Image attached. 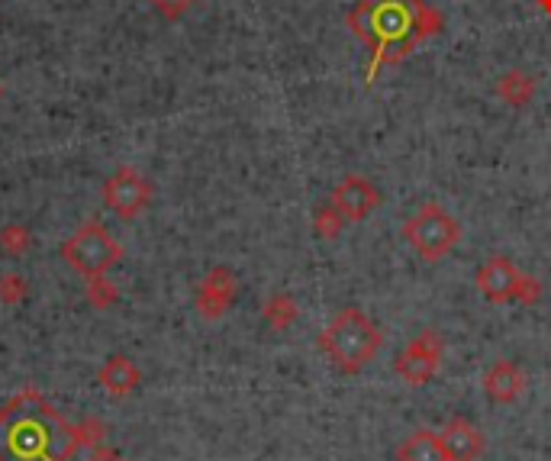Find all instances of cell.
<instances>
[{
	"mask_svg": "<svg viewBox=\"0 0 551 461\" xmlns=\"http://www.w3.org/2000/svg\"><path fill=\"white\" fill-rule=\"evenodd\" d=\"M339 229H342V213L332 207V204L316 213V233L319 236L332 239V236H339Z\"/></svg>",
	"mask_w": 551,
	"mask_h": 461,
	"instance_id": "18",
	"label": "cell"
},
{
	"mask_svg": "<svg viewBox=\"0 0 551 461\" xmlns=\"http://www.w3.org/2000/svg\"><path fill=\"white\" fill-rule=\"evenodd\" d=\"M232 297H236V275H232L229 268H213L197 291V310L207 316V320H216V316L226 313Z\"/></svg>",
	"mask_w": 551,
	"mask_h": 461,
	"instance_id": "9",
	"label": "cell"
},
{
	"mask_svg": "<svg viewBox=\"0 0 551 461\" xmlns=\"http://www.w3.org/2000/svg\"><path fill=\"white\" fill-rule=\"evenodd\" d=\"M265 320H268L274 329H287L290 323L297 320V304H294V300H290L287 294L271 297L268 304H265Z\"/></svg>",
	"mask_w": 551,
	"mask_h": 461,
	"instance_id": "14",
	"label": "cell"
},
{
	"mask_svg": "<svg viewBox=\"0 0 551 461\" xmlns=\"http://www.w3.org/2000/svg\"><path fill=\"white\" fill-rule=\"evenodd\" d=\"M377 204H381V194H377V187L361 175H348L332 187V207L342 213V220L361 223Z\"/></svg>",
	"mask_w": 551,
	"mask_h": 461,
	"instance_id": "7",
	"label": "cell"
},
{
	"mask_svg": "<svg viewBox=\"0 0 551 461\" xmlns=\"http://www.w3.org/2000/svg\"><path fill=\"white\" fill-rule=\"evenodd\" d=\"M406 242L413 246L416 255H423L426 262H439L458 246L461 226L452 213H445L439 204H423L403 226Z\"/></svg>",
	"mask_w": 551,
	"mask_h": 461,
	"instance_id": "4",
	"label": "cell"
},
{
	"mask_svg": "<svg viewBox=\"0 0 551 461\" xmlns=\"http://www.w3.org/2000/svg\"><path fill=\"white\" fill-rule=\"evenodd\" d=\"M0 94H4V91H0Z\"/></svg>",
	"mask_w": 551,
	"mask_h": 461,
	"instance_id": "22",
	"label": "cell"
},
{
	"mask_svg": "<svg viewBox=\"0 0 551 461\" xmlns=\"http://www.w3.org/2000/svg\"><path fill=\"white\" fill-rule=\"evenodd\" d=\"M484 391L493 403H513L522 391H526V374L519 371L516 362H493L484 374Z\"/></svg>",
	"mask_w": 551,
	"mask_h": 461,
	"instance_id": "11",
	"label": "cell"
},
{
	"mask_svg": "<svg viewBox=\"0 0 551 461\" xmlns=\"http://www.w3.org/2000/svg\"><path fill=\"white\" fill-rule=\"evenodd\" d=\"M439 365H442V342L432 329H426V333H419L410 345H406L394 368L406 384L419 387L435 378Z\"/></svg>",
	"mask_w": 551,
	"mask_h": 461,
	"instance_id": "6",
	"label": "cell"
},
{
	"mask_svg": "<svg viewBox=\"0 0 551 461\" xmlns=\"http://www.w3.org/2000/svg\"><path fill=\"white\" fill-rule=\"evenodd\" d=\"M29 294V281L23 275H17V271H7V275H0V304L7 307H17L23 304Z\"/></svg>",
	"mask_w": 551,
	"mask_h": 461,
	"instance_id": "15",
	"label": "cell"
},
{
	"mask_svg": "<svg viewBox=\"0 0 551 461\" xmlns=\"http://www.w3.org/2000/svg\"><path fill=\"white\" fill-rule=\"evenodd\" d=\"M152 200V181L142 178L136 168H116L104 181V204L120 220H136Z\"/></svg>",
	"mask_w": 551,
	"mask_h": 461,
	"instance_id": "5",
	"label": "cell"
},
{
	"mask_svg": "<svg viewBox=\"0 0 551 461\" xmlns=\"http://www.w3.org/2000/svg\"><path fill=\"white\" fill-rule=\"evenodd\" d=\"M100 439L104 426H71L36 387H23L0 407V461H87Z\"/></svg>",
	"mask_w": 551,
	"mask_h": 461,
	"instance_id": "1",
	"label": "cell"
},
{
	"mask_svg": "<svg viewBox=\"0 0 551 461\" xmlns=\"http://www.w3.org/2000/svg\"><path fill=\"white\" fill-rule=\"evenodd\" d=\"M0 246H4V252H10V255H23L29 246H33V236H29L26 226L7 223L4 229H0Z\"/></svg>",
	"mask_w": 551,
	"mask_h": 461,
	"instance_id": "17",
	"label": "cell"
},
{
	"mask_svg": "<svg viewBox=\"0 0 551 461\" xmlns=\"http://www.w3.org/2000/svg\"><path fill=\"white\" fill-rule=\"evenodd\" d=\"M87 461H126V458L116 455L113 449H94L91 455H87Z\"/></svg>",
	"mask_w": 551,
	"mask_h": 461,
	"instance_id": "21",
	"label": "cell"
},
{
	"mask_svg": "<svg viewBox=\"0 0 551 461\" xmlns=\"http://www.w3.org/2000/svg\"><path fill=\"white\" fill-rule=\"evenodd\" d=\"M149 4L162 13L165 20H181L187 10L194 7V0H149Z\"/></svg>",
	"mask_w": 551,
	"mask_h": 461,
	"instance_id": "19",
	"label": "cell"
},
{
	"mask_svg": "<svg viewBox=\"0 0 551 461\" xmlns=\"http://www.w3.org/2000/svg\"><path fill=\"white\" fill-rule=\"evenodd\" d=\"M120 242H116L110 233H107V226L104 223H97V220H87L81 223L75 233H71L65 242H62V258H65V265L71 271H78L81 278H100V275H107V271L120 262Z\"/></svg>",
	"mask_w": 551,
	"mask_h": 461,
	"instance_id": "3",
	"label": "cell"
},
{
	"mask_svg": "<svg viewBox=\"0 0 551 461\" xmlns=\"http://www.w3.org/2000/svg\"><path fill=\"white\" fill-rule=\"evenodd\" d=\"M439 445L445 452V461H474L484 452V436L481 429H474L471 423L452 420L439 432Z\"/></svg>",
	"mask_w": 551,
	"mask_h": 461,
	"instance_id": "10",
	"label": "cell"
},
{
	"mask_svg": "<svg viewBox=\"0 0 551 461\" xmlns=\"http://www.w3.org/2000/svg\"><path fill=\"white\" fill-rule=\"evenodd\" d=\"M516 284H519V271L513 268L510 258L493 255L477 271V287L481 294L493 304H506V300H516Z\"/></svg>",
	"mask_w": 551,
	"mask_h": 461,
	"instance_id": "8",
	"label": "cell"
},
{
	"mask_svg": "<svg viewBox=\"0 0 551 461\" xmlns=\"http://www.w3.org/2000/svg\"><path fill=\"white\" fill-rule=\"evenodd\" d=\"M542 294V284L529 278V275H519V284H516V300H522V304H535Z\"/></svg>",
	"mask_w": 551,
	"mask_h": 461,
	"instance_id": "20",
	"label": "cell"
},
{
	"mask_svg": "<svg viewBox=\"0 0 551 461\" xmlns=\"http://www.w3.org/2000/svg\"><path fill=\"white\" fill-rule=\"evenodd\" d=\"M97 381H100V387H104L110 397H126V394H133L136 387L142 384V371L136 368L133 358L110 355L107 362L100 365Z\"/></svg>",
	"mask_w": 551,
	"mask_h": 461,
	"instance_id": "12",
	"label": "cell"
},
{
	"mask_svg": "<svg viewBox=\"0 0 551 461\" xmlns=\"http://www.w3.org/2000/svg\"><path fill=\"white\" fill-rule=\"evenodd\" d=\"M319 345H323V352L332 358V365L339 371L358 374L381 352L384 336L371 316H365L358 307H345L342 313H336V320L323 329Z\"/></svg>",
	"mask_w": 551,
	"mask_h": 461,
	"instance_id": "2",
	"label": "cell"
},
{
	"mask_svg": "<svg viewBox=\"0 0 551 461\" xmlns=\"http://www.w3.org/2000/svg\"><path fill=\"white\" fill-rule=\"evenodd\" d=\"M397 461H445L439 436L429 429H419L397 449Z\"/></svg>",
	"mask_w": 551,
	"mask_h": 461,
	"instance_id": "13",
	"label": "cell"
},
{
	"mask_svg": "<svg viewBox=\"0 0 551 461\" xmlns=\"http://www.w3.org/2000/svg\"><path fill=\"white\" fill-rule=\"evenodd\" d=\"M116 287L107 281V275H100V278H91L87 281V304H91L94 310H110L116 304Z\"/></svg>",
	"mask_w": 551,
	"mask_h": 461,
	"instance_id": "16",
	"label": "cell"
}]
</instances>
